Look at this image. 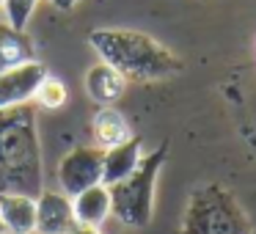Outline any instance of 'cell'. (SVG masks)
<instances>
[{"instance_id": "cell-15", "label": "cell", "mask_w": 256, "mask_h": 234, "mask_svg": "<svg viewBox=\"0 0 256 234\" xmlns=\"http://www.w3.org/2000/svg\"><path fill=\"white\" fill-rule=\"evenodd\" d=\"M36 6H39V0H3V20H6L12 28L17 30H25L28 20L34 17Z\"/></svg>"}, {"instance_id": "cell-10", "label": "cell", "mask_w": 256, "mask_h": 234, "mask_svg": "<svg viewBox=\"0 0 256 234\" xmlns=\"http://www.w3.org/2000/svg\"><path fill=\"white\" fill-rule=\"evenodd\" d=\"M124 88H127V80L116 72L108 64H94V66L86 72V94L96 102L100 108H110L116 105L124 96Z\"/></svg>"}, {"instance_id": "cell-2", "label": "cell", "mask_w": 256, "mask_h": 234, "mask_svg": "<svg viewBox=\"0 0 256 234\" xmlns=\"http://www.w3.org/2000/svg\"><path fill=\"white\" fill-rule=\"evenodd\" d=\"M42 190L44 176L34 108L0 110V193H25L36 198Z\"/></svg>"}, {"instance_id": "cell-16", "label": "cell", "mask_w": 256, "mask_h": 234, "mask_svg": "<svg viewBox=\"0 0 256 234\" xmlns=\"http://www.w3.org/2000/svg\"><path fill=\"white\" fill-rule=\"evenodd\" d=\"M69 234H102V226H88V223H78Z\"/></svg>"}, {"instance_id": "cell-9", "label": "cell", "mask_w": 256, "mask_h": 234, "mask_svg": "<svg viewBox=\"0 0 256 234\" xmlns=\"http://www.w3.org/2000/svg\"><path fill=\"white\" fill-rule=\"evenodd\" d=\"M0 220L6 234H36V198L25 193H0Z\"/></svg>"}, {"instance_id": "cell-12", "label": "cell", "mask_w": 256, "mask_h": 234, "mask_svg": "<svg viewBox=\"0 0 256 234\" xmlns=\"http://www.w3.org/2000/svg\"><path fill=\"white\" fill-rule=\"evenodd\" d=\"M91 132H94V146H100L102 152L113 149V146L124 144V140L132 138V130H130V122L124 118L122 110L116 108H100L91 118Z\"/></svg>"}, {"instance_id": "cell-8", "label": "cell", "mask_w": 256, "mask_h": 234, "mask_svg": "<svg viewBox=\"0 0 256 234\" xmlns=\"http://www.w3.org/2000/svg\"><path fill=\"white\" fill-rule=\"evenodd\" d=\"M144 160V140L138 135H132L130 140L113 146V149H105V157H102V184H116L122 179H127L135 168Z\"/></svg>"}, {"instance_id": "cell-14", "label": "cell", "mask_w": 256, "mask_h": 234, "mask_svg": "<svg viewBox=\"0 0 256 234\" xmlns=\"http://www.w3.org/2000/svg\"><path fill=\"white\" fill-rule=\"evenodd\" d=\"M34 100L39 102L42 108H47V110H58V108L66 105L69 91H66V86H64V80H58L56 74H47V78L42 80V86L36 88Z\"/></svg>"}, {"instance_id": "cell-17", "label": "cell", "mask_w": 256, "mask_h": 234, "mask_svg": "<svg viewBox=\"0 0 256 234\" xmlns=\"http://www.w3.org/2000/svg\"><path fill=\"white\" fill-rule=\"evenodd\" d=\"M47 3H52L56 8H61V12H69V8H74L80 3V0H47Z\"/></svg>"}, {"instance_id": "cell-6", "label": "cell", "mask_w": 256, "mask_h": 234, "mask_svg": "<svg viewBox=\"0 0 256 234\" xmlns=\"http://www.w3.org/2000/svg\"><path fill=\"white\" fill-rule=\"evenodd\" d=\"M47 74H50L47 66L42 61H36V58L3 72L0 74V110L30 105V100L36 96V88L42 86V80Z\"/></svg>"}, {"instance_id": "cell-3", "label": "cell", "mask_w": 256, "mask_h": 234, "mask_svg": "<svg viewBox=\"0 0 256 234\" xmlns=\"http://www.w3.org/2000/svg\"><path fill=\"white\" fill-rule=\"evenodd\" d=\"M240 201L220 184H201L190 193L179 234H250Z\"/></svg>"}, {"instance_id": "cell-19", "label": "cell", "mask_w": 256, "mask_h": 234, "mask_svg": "<svg viewBox=\"0 0 256 234\" xmlns=\"http://www.w3.org/2000/svg\"><path fill=\"white\" fill-rule=\"evenodd\" d=\"M0 6H3V0H0Z\"/></svg>"}, {"instance_id": "cell-5", "label": "cell", "mask_w": 256, "mask_h": 234, "mask_svg": "<svg viewBox=\"0 0 256 234\" xmlns=\"http://www.w3.org/2000/svg\"><path fill=\"white\" fill-rule=\"evenodd\" d=\"M102 157L105 152L100 146H74L58 160L56 176H58V190L74 198L78 193L102 184Z\"/></svg>"}, {"instance_id": "cell-20", "label": "cell", "mask_w": 256, "mask_h": 234, "mask_svg": "<svg viewBox=\"0 0 256 234\" xmlns=\"http://www.w3.org/2000/svg\"><path fill=\"white\" fill-rule=\"evenodd\" d=\"M250 234H256V232H250Z\"/></svg>"}, {"instance_id": "cell-11", "label": "cell", "mask_w": 256, "mask_h": 234, "mask_svg": "<svg viewBox=\"0 0 256 234\" xmlns=\"http://www.w3.org/2000/svg\"><path fill=\"white\" fill-rule=\"evenodd\" d=\"M74 220L88 223V226H102L108 218H113V201H110V188L108 184H94L72 198Z\"/></svg>"}, {"instance_id": "cell-13", "label": "cell", "mask_w": 256, "mask_h": 234, "mask_svg": "<svg viewBox=\"0 0 256 234\" xmlns=\"http://www.w3.org/2000/svg\"><path fill=\"white\" fill-rule=\"evenodd\" d=\"M34 42L25 30H17L0 20V74L8 72V69L20 66L25 61H34Z\"/></svg>"}, {"instance_id": "cell-7", "label": "cell", "mask_w": 256, "mask_h": 234, "mask_svg": "<svg viewBox=\"0 0 256 234\" xmlns=\"http://www.w3.org/2000/svg\"><path fill=\"white\" fill-rule=\"evenodd\" d=\"M78 226L72 198L61 190H42L36 196V234H69Z\"/></svg>"}, {"instance_id": "cell-1", "label": "cell", "mask_w": 256, "mask_h": 234, "mask_svg": "<svg viewBox=\"0 0 256 234\" xmlns=\"http://www.w3.org/2000/svg\"><path fill=\"white\" fill-rule=\"evenodd\" d=\"M88 44L102 64L113 66L124 80H166L182 72V58L144 30L96 28L88 34Z\"/></svg>"}, {"instance_id": "cell-4", "label": "cell", "mask_w": 256, "mask_h": 234, "mask_svg": "<svg viewBox=\"0 0 256 234\" xmlns=\"http://www.w3.org/2000/svg\"><path fill=\"white\" fill-rule=\"evenodd\" d=\"M168 154V144H160L154 152L144 154L140 166L127 179L110 184V201H113V218L122 226L130 228H146L154 215V190L157 176L162 171V162Z\"/></svg>"}, {"instance_id": "cell-18", "label": "cell", "mask_w": 256, "mask_h": 234, "mask_svg": "<svg viewBox=\"0 0 256 234\" xmlns=\"http://www.w3.org/2000/svg\"><path fill=\"white\" fill-rule=\"evenodd\" d=\"M0 234H6V228H3V220H0Z\"/></svg>"}]
</instances>
